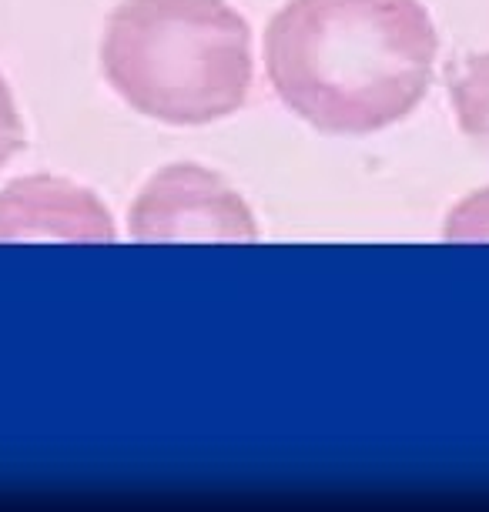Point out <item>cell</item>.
Listing matches in <instances>:
<instances>
[{"label":"cell","mask_w":489,"mask_h":512,"mask_svg":"<svg viewBox=\"0 0 489 512\" xmlns=\"http://www.w3.org/2000/svg\"><path fill=\"white\" fill-rule=\"evenodd\" d=\"M111 88L165 124H212L252 88V31L228 0H121L104 27Z\"/></svg>","instance_id":"2"},{"label":"cell","mask_w":489,"mask_h":512,"mask_svg":"<svg viewBox=\"0 0 489 512\" xmlns=\"http://www.w3.org/2000/svg\"><path fill=\"white\" fill-rule=\"evenodd\" d=\"M134 241H252L242 195L198 164H175L148 181L131 208Z\"/></svg>","instance_id":"3"},{"label":"cell","mask_w":489,"mask_h":512,"mask_svg":"<svg viewBox=\"0 0 489 512\" xmlns=\"http://www.w3.org/2000/svg\"><path fill=\"white\" fill-rule=\"evenodd\" d=\"M21 148H24V124H21V114H17L11 88H7V81L0 77V164L11 161Z\"/></svg>","instance_id":"7"},{"label":"cell","mask_w":489,"mask_h":512,"mask_svg":"<svg viewBox=\"0 0 489 512\" xmlns=\"http://www.w3.org/2000/svg\"><path fill=\"white\" fill-rule=\"evenodd\" d=\"M436 54L423 0H289L265 31L275 94L325 134H369L412 114Z\"/></svg>","instance_id":"1"},{"label":"cell","mask_w":489,"mask_h":512,"mask_svg":"<svg viewBox=\"0 0 489 512\" xmlns=\"http://www.w3.org/2000/svg\"><path fill=\"white\" fill-rule=\"evenodd\" d=\"M449 238H469V241L489 238V188L479 191L476 198L463 201L453 211V218H449Z\"/></svg>","instance_id":"6"},{"label":"cell","mask_w":489,"mask_h":512,"mask_svg":"<svg viewBox=\"0 0 489 512\" xmlns=\"http://www.w3.org/2000/svg\"><path fill=\"white\" fill-rule=\"evenodd\" d=\"M453 108L459 128L489 141V51L469 57V64L453 77Z\"/></svg>","instance_id":"5"},{"label":"cell","mask_w":489,"mask_h":512,"mask_svg":"<svg viewBox=\"0 0 489 512\" xmlns=\"http://www.w3.org/2000/svg\"><path fill=\"white\" fill-rule=\"evenodd\" d=\"M0 208H7L4 221H31L24 235H57V238H114L108 211L98 198L67 181H24L4 191Z\"/></svg>","instance_id":"4"}]
</instances>
